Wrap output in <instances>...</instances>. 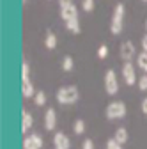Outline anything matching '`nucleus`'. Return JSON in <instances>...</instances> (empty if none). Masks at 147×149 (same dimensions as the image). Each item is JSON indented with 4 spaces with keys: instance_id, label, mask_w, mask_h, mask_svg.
Segmentation results:
<instances>
[{
    "instance_id": "f257e3e1",
    "label": "nucleus",
    "mask_w": 147,
    "mask_h": 149,
    "mask_svg": "<svg viewBox=\"0 0 147 149\" xmlns=\"http://www.w3.org/2000/svg\"><path fill=\"white\" fill-rule=\"evenodd\" d=\"M57 101L60 105H73L76 103L78 98H80V92H78V87L76 85H64L57 91Z\"/></svg>"
},
{
    "instance_id": "f03ea898",
    "label": "nucleus",
    "mask_w": 147,
    "mask_h": 149,
    "mask_svg": "<svg viewBox=\"0 0 147 149\" xmlns=\"http://www.w3.org/2000/svg\"><path fill=\"white\" fill-rule=\"evenodd\" d=\"M124 4H117L114 9V16H112V23H110V32L114 36L122 32V20H124Z\"/></svg>"
},
{
    "instance_id": "7ed1b4c3",
    "label": "nucleus",
    "mask_w": 147,
    "mask_h": 149,
    "mask_svg": "<svg viewBox=\"0 0 147 149\" xmlns=\"http://www.w3.org/2000/svg\"><path fill=\"white\" fill-rule=\"evenodd\" d=\"M126 103L124 101H112L106 107V117L110 121H115V119H122L126 116Z\"/></svg>"
},
{
    "instance_id": "20e7f679",
    "label": "nucleus",
    "mask_w": 147,
    "mask_h": 149,
    "mask_svg": "<svg viewBox=\"0 0 147 149\" xmlns=\"http://www.w3.org/2000/svg\"><path fill=\"white\" fill-rule=\"evenodd\" d=\"M105 89L110 96H115L119 92V84H117V74L114 69H108L105 74Z\"/></svg>"
},
{
    "instance_id": "39448f33",
    "label": "nucleus",
    "mask_w": 147,
    "mask_h": 149,
    "mask_svg": "<svg viewBox=\"0 0 147 149\" xmlns=\"http://www.w3.org/2000/svg\"><path fill=\"white\" fill-rule=\"evenodd\" d=\"M122 78H124V82L128 84V85H135L138 80H137V73H135V68H133V64L131 62H124V66H122Z\"/></svg>"
},
{
    "instance_id": "423d86ee",
    "label": "nucleus",
    "mask_w": 147,
    "mask_h": 149,
    "mask_svg": "<svg viewBox=\"0 0 147 149\" xmlns=\"http://www.w3.org/2000/svg\"><path fill=\"white\" fill-rule=\"evenodd\" d=\"M43 146H44V142H43L41 135H37V133L27 135L23 139V149H41Z\"/></svg>"
},
{
    "instance_id": "0eeeda50",
    "label": "nucleus",
    "mask_w": 147,
    "mask_h": 149,
    "mask_svg": "<svg viewBox=\"0 0 147 149\" xmlns=\"http://www.w3.org/2000/svg\"><path fill=\"white\" fill-rule=\"evenodd\" d=\"M71 147V140L67 139L66 133L62 132H55L53 135V149H69Z\"/></svg>"
},
{
    "instance_id": "6e6552de",
    "label": "nucleus",
    "mask_w": 147,
    "mask_h": 149,
    "mask_svg": "<svg viewBox=\"0 0 147 149\" xmlns=\"http://www.w3.org/2000/svg\"><path fill=\"white\" fill-rule=\"evenodd\" d=\"M133 55H137L135 52V45L131 41H124L122 46H121V57L124 59V62H131Z\"/></svg>"
},
{
    "instance_id": "1a4fd4ad",
    "label": "nucleus",
    "mask_w": 147,
    "mask_h": 149,
    "mask_svg": "<svg viewBox=\"0 0 147 149\" xmlns=\"http://www.w3.org/2000/svg\"><path fill=\"white\" fill-rule=\"evenodd\" d=\"M55 126H57V114H55V108H48L44 114V128L46 132H53Z\"/></svg>"
},
{
    "instance_id": "9d476101",
    "label": "nucleus",
    "mask_w": 147,
    "mask_h": 149,
    "mask_svg": "<svg viewBox=\"0 0 147 149\" xmlns=\"http://www.w3.org/2000/svg\"><path fill=\"white\" fill-rule=\"evenodd\" d=\"M60 18L64 22H71V20H78V9L75 4H71L64 9H60Z\"/></svg>"
},
{
    "instance_id": "9b49d317",
    "label": "nucleus",
    "mask_w": 147,
    "mask_h": 149,
    "mask_svg": "<svg viewBox=\"0 0 147 149\" xmlns=\"http://www.w3.org/2000/svg\"><path fill=\"white\" fill-rule=\"evenodd\" d=\"M21 117H23V119H21V132L27 133L28 130L32 128V124H34V117H32L30 112H27V110L21 112Z\"/></svg>"
},
{
    "instance_id": "f8f14e48",
    "label": "nucleus",
    "mask_w": 147,
    "mask_h": 149,
    "mask_svg": "<svg viewBox=\"0 0 147 149\" xmlns=\"http://www.w3.org/2000/svg\"><path fill=\"white\" fill-rule=\"evenodd\" d=\"M35 92L37 91H34V84L32 82H23L21 84V94H23V98H34L35 96Z\"/></svg>"
},
{
    "instance_id": "ddd939ff",
    "label": "nucleus",
    "mask_w": 147,
    "mask_h": 149,
    "mask_svg": "<svg viewBox=\"0 0 147 149\" xmlns=\"http://www.w3.org/2000/svg\"><path fill=\"white\" fill-rule=\"evenodd\" d=\"M114 139L122 146V144H126V142H128V139H130V133H128V130H126V128H117V130H115Z\"/></svg>"
},
{
    "instance_id": "4468645a",
    "label": "nucleus",
    "mask_w": 147,
    "mask_h": 149,
    "mask_svg": "<svg viewBox=\"0 0 147 149\" xmlns=\"http://www.w3.org/2000/svg\"><path fill=\"white\" fill-rule=\"evenodd\" d=\"M44 46H46L48 50H53L55 46H57V36H55L51 30H48V32H46V37H44Z\"/></svg>"
},
{
    "instance_id": "2eb2a0df",
    "label": "nucleus",
    "mask_w": 147,
    "mask_h": 149,
    "mask_svg": "<svg viewBox=\"0 0 147 149\" xmlns=\"http://www.w3.org/2000/svg\"><path fill=\"white\" fill-rule=\"evenodd\" d=\"M73 132H75V135H82L85 132V121L83 119H76L75 123H73Z\"/></svg>"
},
{
    "instance_id": "dca6fc26",
    "label": "nucleus",
    "mask_w": 147,
    "mask_h": 149,
    "mask_svg": "<svg viewBox=\"0 0 147 149\" xmlns=\"http://www.w3.org/2000/svg\"><path fill=\"white\" fill-rule=\"evenodd\" d=\"M66 27H67V30H69V32H73V34H80V32H82L78 20H71V22H66Z\"/></svg>"
},
{
    "instance_id": "f3484780",
    "label": "nucleus",
    "mask_w": 147,
    "mask_h": 149,
    "mask_svg": "<svg viewBox=\"0 0 147 149\" xmlns=\"http://www.w3.org/2000/svg\"><path fill=\"white\" fill-rule=\"evenodd\" d=\"M137 62H138V68H140V69H144V73L147 74V52H144V53H140V55H138Z\"/></svg>"
},
{
    "instance_id": "a211bd4d",
    "label": "nucleus",
    "mask_w": 147,
    "mask_h": 149,
    "mask_svg": "<svg viewBox=\"0 0 147 149\" xmlns=\"http://www.w3.org/2000/svg\"><path fill=\"white\" fill-rule=\"evenodd\" d=\"M34 103L37 105V107H43L44 103H46V94L43 91H37L35 92V96H34Z\"/></svg>"
},
{
    "instance_id": "6ab92c4d",
    "label": "nucleus",
    "mask_w": 147,
    "mask_h": 149,
    "mask_svg": "<svg viewBox=\"0 0 147 149\" xmlns=\"http://www.w3.org/2000/svg\"><path fill=\"white\" fill-rule=\"evenodd\" d=\"M28 74H30V66H28L27 61H23V64H21V80L23 82H30Z\"/></svg>"
},
{
    "instance_id": "aec40b11",
    "label": "nucleus",
    "mask_w": 147,
    "mask_h": 149,
    "mask_svg": "<svg viewBox=\"0 0 147 149\" xmlns=\"http://www.w3.org/2000/svg\"><path fill=\"white\" fill-rule=\"evenodd\" d=\"M73 68H75V62H73V59L69 57V55H67V57H64V61H62V69H64V71H71Z\"/></svg>"
},
{
    "instance_id": "412c9836",
    "label": "nucleus",
    "mask_w": 147,
    "mask_h": 149,
    "mask_svg": "<svg viewBox=\"0 0 147 149\" xmlns=\"http://www.w3.org/2000/svg\"><path fill=\"white\" fill-rule=\"evenodd\" d=\"M82 7H83L85 13H90V11L94 9V0H83V2H82Z\"/></svg>"
},
{
    "instance_id": "4be33fe9",
    "label": "nucleus",
    "mask_w": 147,
    "mask_h": 149,
    "mask_svg": "<svg viewBox=\"0 0 147 149\" xmlns=\"http://www.w3.org/2000/svg\"><path fill=\"white\" fill-rule=\"evenodd\" d=\"M106 149H122V146H121L115 139H110V140L106 142Z\"/></svg>"
},
{
    "instance_id": "5701e85b",
    "label": "nucleus",
    "mask_w": 147,
    "mask_h": 149,
    "mask_svg": "<svg viewBox=\"0 0 147 149\" xmlns=\"http://www.w3.org/2000/svg\"><path fill=\"white\" fill-rule=\"evenodd\" d=\"M106 55H108V46L106 45H101L98 48V57L99 59H106Z\"/></svg>"
},
{
    "instance_id": "b1692460",
    "label": "nucleus",
    "mask_w": 147,
    "mask_h": 149,
    "mask_svg": "<svg viewBox=\"0 0 147 149\" xmlns=\"http://www.w3.org/2000/svg\"><path fill=\"white\" fill-rule=\"evenodd\" d=\"M138 89L140 91H147V74L144 73V77L138 78Z\"/></svg>"
},
{
    "instance_id": "393cba45",
    "label": "nucleus",
    "mask_w": 147,
    "mask_h": 149,
    "mask_svg": "<svg viewBox=\"0 0 147 149\" xmlns=\"http://www.w3.org/2000/svg\"><path fill=\"white\" fill-rule=\"evenodd\" d=\"M82 149H94V140L85 139V140H83V144H82Z\"/></svg>"
},
{
    "instance_id": "a878e982",
    "label": "nucleus",
    "mask_w": 147,
    "mask_h": 149,
    "mask_svg": "<svg viewBox=\"0 0 147 149\" xmlns=\"http://www.w3.org/2000/svg\"><path fill=\"white\" fill-rule=\"evenodd\" d=\"M142 112L147 116V98H144V100H142Z\"/></svg>"
},
{
    "instance_id": "bb28decb",
    "label": "nucleus",
    "mask_w": 147,
    "mask_h": 149,
    "mask_svg": "<svg viewBox=\"0 0 147 149\" xmlns=\"http://www.w3.org/2000/svg\"><path fill=\"white\" fill-rule=\"evenodd\" d=\"M73 2L71 0H60V9H64V7H67V6H71Z\"/></svg>"
},
{
    "instance_id": "cd10ccee",
    "label": "nucleus",
    "mask_w": 147,
    "mask_h": 149,
    "mask_svg": "<svg viewBox=\"0 0 147 149\" xmlns=\"http://www.w3.org/2000/svg\"><path fill=\"white\" fill-rule=\"evenodd\" d=\"M142 48H144V52H147V34L142 37Z\"/></svg>"
},
{
    "instance_id": "c85d7f7f",
    "label": "nucleus",
    "mask_w": 147,
    "mask_h": 149,
    "mask_svg": "<svg viewBox=\"0 0 147 149\" xmlns=\"http://www.w3.org/2000/svg\"><path fill=\"white\" fill-rule=\"evenodd\" d=\"M145 30H147V20H145Z\"/></svg>"
},
{
    "instance_id": "c756f323",
    "label": "nucleus",
    "mask_w": 147,
    "mask_h": 149,
    "mask_svg": "<svg viewBox=\"0 0 147 149\" xmlns=\"http://www.w3.org/2000/svg\"><path fill=\"white\" fill-rule=\"evenodd\" d=\"M142 2H147V0H142Z\"/></svg>"
}]
</instances>
